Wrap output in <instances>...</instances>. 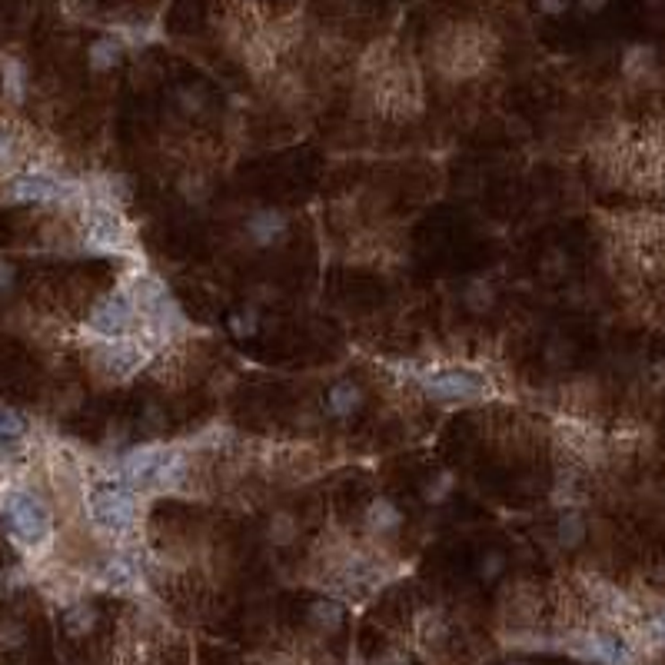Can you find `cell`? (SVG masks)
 I'll return each instance as SVG.
<instances>
[{"label": "cell", "instance_id": "cell-19", "mask_svg": "<svg viewBox=\"0 0 665 665\" xmlns=\"http://www.w3.org/2000/svg\"><path fill=\"white\" fill-rule=\"evenodd\" d=\"M24 430H27V422L21 413L0 406V439H17V436H24Z\"/></svg>", "mask_w": 665, "mask_h": 665}, {"label": "cell", "instance_id": "cell-23", "mask_svg": "<svg viewBox=\"0 0 665 665\" xmlns=\"http://www.w3.org/2000/svg\"><path fill=\"white\" fill-rule=\"evenodd\" d=\"M569 4L572 0H536V7L542 13H549V17H559V13L569 11Z\"/></svg>", "mask_w": 665, "mask_h": 665}, {"label": "cell", "instance_id": "cell-5", "mask_svg": "<svg viewBox=\"0 0 665 665\" xmlns=\"http://www.w3.org/2000/svg\"><path fill=\"white\" fill-rule=\"evenodd\" d=\"M97 362L110 379H130L133 373H141V366L147 362V350L133 339H107L97 350Z\"/></svg>", "mask_w": 665, "mask_h": 665}, {"label": "cell", "instance_id": "cell-10", "mask_svg": "<svg viewBox=\"0 0 665 665\" xmlns=\"http://www.w3.org/2000/svg\"><path fill=\"white\" fill-rule=\"evenodd\" d=\"M360 386H353V383H337L333 389H329V396H327V403H329V413L333 416H350L353 409L360 406Z\"/></svg>", "mask_w": 665, "mask_h": 665}, {"label": "cell", "instance_id": "cell-16", "mask_svg": "<svg viewBox=\"0 0 665 665\" xmlns=\"http://www.w3.org/2000/svg\"><path fill=\"white\" fill-rule=\"evenodd\" d=\"M94 622H97V612L90 606H73V609H67V616H64V626H67L71 635H87V632L94 629Z\"/></svg>", "mask_w": 665, "mask_h": 665}, {"label": "cell", "instance_id": "cell-12", "mask_svg": "<svg viewBox=\"0 0 665 665\" xmlns=\"http://www.w3.org/2000/svg\"><path fill=\"white\" fill-rule=\"evenodd\" d=\"M100 579H104V585H110V589L127 593V589H133V583H137V572H133V566H130L127 559H110L104 566V572H100Z\"/></svg>", "mask_w": 665, "mask_h": 665}, {"label": "cell", "instance_id": "cell-13", "mask_svg": "<svg viewBox=\"0 0 665 665\" xmlns=\"http://www.w3.org/2000/svg\"><path fill=\"white\" fill-rule=\"evenodd\" d=\"M87 57H90V67H94V71H110L120 60V44L114 37H100V40L90 44V54H87Z\"/></svg>", "mask_w": 665, "mask_h": 665}, {"label": "cell", "instance_id": "cell-17", "mask_svg": "<svg viewBox=\"0 0 665 665\" xmlns=\"http://www.w3.org/2000/svg\"><path fill=\"white\" fill-rule=\"evenodd\" d=\"M585 536V519L579 513H566L559 519V539L562 546H579Z\"/></svg>", "mask_w": 665, "mask_h": 665}, {"label": "cell", "instance_id": "cell-15", "mask_svg": "<svg viewBox=\"0 0 665 665\" xmlns=\"http://www.w3.org/2000/svg\"><path fill=\"white\" fill-rule=\"evenodd\" d=\"M399 519H403V516H399V509L389 499L373 502V509H370V525H373L376 533H389V529H396Z\"/></svg>", "mask_w": 665, "mask_h": 665}, {"label": "cell", "instance_id": "cell-6", "mask_svg": "<svg viewBox=\"0 0 665 665\" xmlns=\"http://www.w3.org/2000/svg\"><path fill=\"white\" fill-rule=\"evenodd\" d=\"M83 236L94 250H117L124 243V220L110 207H90L83 217Z\"/></svg>", "mask_w": 665, "mask_h": 665}, {"label": "cell", "instance_id": "cell-24", "mask_svg": "<svg viewBox=\"0 0 665 665\" xmlns=\"http://www.w3.org/2000/svg\"><path fill=\"white\" fill-rule=\"evenodd\" d=\"M13 277H17V273H13L11 263H7V260H0V293L11 290V286H13Z\"/></svg>", "mask_w": 665, "mask_h": 665}, {"label": "cell", "instance_id": "cell-2", "mask_svg": "<svg viewBox=\"0 0 665 665\" xmlns=\"http://www.w3.org/2000/svg\"><path fill=\"white\" fill-rule=\"evenodd\" d=\"M87 506H90V519L104 533H124L133 523V516H137L133 492L117 486V482H97L90 496H87Z\"/></svg>", "mask_w": 665, "mask_h": 665}, {"label": "cell", "instance_id": "cell-11", "mask_svg": "<svg viewBox=\"0 0 665 665\" xmlns=\"http://www.w3.org/2000/svg\"><path fill=\"white\" fill-rule=\"evenodd\" d=\"M283 217L280 213H273V210H263V213H257L253 220H250V236L257 240V243H273L277 236L283 234Z\"/></svg>", "mask_w": 665, "mask_h": 665}, {"label": "cell", "instance_id": "cell-27", "mask_svg": "<svg viewBox=\"0 0 665 665\" xmlns=\"http://www.w3.org/2000/svg\"><path fill=\"white\" fill-rule=\"evenodd\" d=\"M383 665H406V659H403V655H386Z\"/></svg>", "mask_w": 665, "mask_h": 665}, {"label": "cell", "instance_id": "cell-7", "mask_svg": "<svg viewBox=\"0 0 665 665\" xmlns=\"http://www.w3.org/2000/svg\"><path fill=\"white\" fill-rule=\"evenodd\" d=\"M164 459H166V449L160 446H143V449H133V453L124 456L120 463V473L127 482L133 486H157V476L164 469Z\"/></svg>", "mask_w": 665, "mask_h": 665}, {"label": "cell", "instance_id": "cell-4", "mask_svg": "<svg viewBox=\"0 0 665 665\" xmlns=\"http://www.w3.org/2000/svg\"><path fill=\"white\" fill-rule=\"evenodd\" d=\"M133 316H137L133 300H130L127 293H114V296H107V300H100V303L94 306V313H90V320H87V327L94 329L97 337L120 339L130 329Z\"/></svg>", "mask_w": 665, "mask_h": 665}, {"label": "cell", "instance_id": "cell-14", "mask_svg": "<svg viewBox=\"0 0 665 665\" xmlns=\"http://www.w3.org/2000/svg\"><path fill=\"white\" fill-rule=\"evenodd\" d=\"M310 618H313L316 629H339V622H343V606L339 602H329V599H320V602H313L310 606Z\"/></svg>", "mask_w": 665, "mask_h": 665}, {"label": "cell", "instance_id": "cell-22", "mask_svg": "<svg viewBox=\"0 0 665 665\" xmlns=\"http://www.w3.org/2000/svg\"><path fill=\"white\" fill-rule=\"evenodd\" d=\"M499 572H502V556H499V552H492V556H486V559H482V569H479V575H482L486 583H490V579H496Z\"/></svg>", "mask_w": 665, "mask_h": 665}, {"label": "cell", "instance_id": "cell-20", "mask_svg": "<svg viewBox=\"0 0 665 665\" xmlns=\"http://www.w3.org/2000/svg\"><path fill=\"white\" fill-rule=\"evenodd\" d=\"M13 160H17V141H13L11 130L0 124V166H11Z\"/></svg>", "mask_w": 665, "mask_h": 665}, {"label": "cell", "instance_id": "cell-28", "mask_svg": "<svg viewBox=\"0 0 665 665\" xmlns=\"http://www.w3.org/2000/svg\"><path fill=\"white\" fill-rule=\"evenodd\" d=\"M509 665H529V662H509Z\"/></svg>", "mask_w": 665, "mask_h": 665}, {"label": "cell", "instance_id": "cell-9", "mask_svg": "<svg viewBox=\"0 0 665 665\" xmlns=\"http://www.w3.org/2000/svg\"><path fill=\"white\" fill-rule=\"evenodd\" d=\"M575 652L583 655V659H595V662L602 665H629L626 645L618 639H612V635H585Z\"/></svg>", "mask_w": 665, "mask_h": 665}, {"label": "cell", "instance_id": "cell-25", "mask_svg": "<svg viewBox=\"0 0 665 665\" xmlns=\"http://www.w3.org/2000/svg\"><path fill=\"white\" fill-rule=\"evenodd\" d=\"M649 635H652L655 642H665V612H659V616L649 622Z\"/></svg>", "mask_w": 665, "mask_h": 665}, {"label": "cell", "instance_id": "cell-1", "mask_svg": "<svg viewBox=\"0 0 665 665\" xmlns=\"http://www.w3.org/2000/svg\"><path fill=\"white\" fill-rule=\"evenodd\" d=\"M0 513H4V523L11 529L17 542L24 546H44L50 539V513L47 506L37 499L34 492L27 490H7L0 496Z\"/></svg>", "mask_w": 665, "mask_h": 665}, {"label": "cell", "instance_id": "cell-3", "mask_svg": "<svg viewBox=\"0 0 665 665\" xmlns=\"http://www.w3.org/2000/svg\"><path fill=\"white\" fill-rule=\"evenodd\" d=\"M422 386H426V396L439 403H476L490 393L486 376L473 370H443V373H432Z\"/></svg>", "mask_w": 665, "mask_h": 665}, {"label": "cell", "instance_id": "cell-21", "mask_svg": "<svg viewBox=\"0 0 665 665\" xmlns=\"http://www.w3.org/2000/svg\"><path fill=\"white\" fill-rule=\"evenodd\" d=\"M21 642H24V629H21V626H4V629H0V645H4V649H17Z\"/></svg>", "mask_w": 665, "mask_h": 665}, {"label": "cell", "instance_id": "cell-18", "mask_svg": "<svg viewBox=\"0 0 665 665\" xmlns=\"http://www.w3.org/2000/svg\"><path fill=\"white\" fill-rule=\"evenodd\" d=\"M0 67H4V87H7L11 100H21L24 97V67H21V60L7 57Z\"/></svg>", "mask_w": 665, "mask_h": 665}, {"label": "cell", "instance_id": "cell-26", "mask_svg": "<svg viewBox=\"0 0 665 665\" xmlns=\"http://www.w3.org/2000/svg\"><path fill=\"white\" fill-rule=\"evenodd\" d=\"M579 4H583V7H585L589 13H595V11H602V7H606L609 0H579Z\"/></svg>", "mask_w": 665, "mask_h": 665}, {"label": "cell", "instance_id": "cell-8", "mask_svg": "<svg viewBox=\"0 0 665 665\" xmlns=\"http://www.w3.org/2000/svg\"><path fill=\"white\" fill-rule=\"evenodd\" d=\"M7 193H11V200H17V203H47V200L64 197V183L54 180L50 174H34V170H30V174L13 176Z\"/></svg>", "mask_w": 665, "mask_h": 665}]
</instances>
